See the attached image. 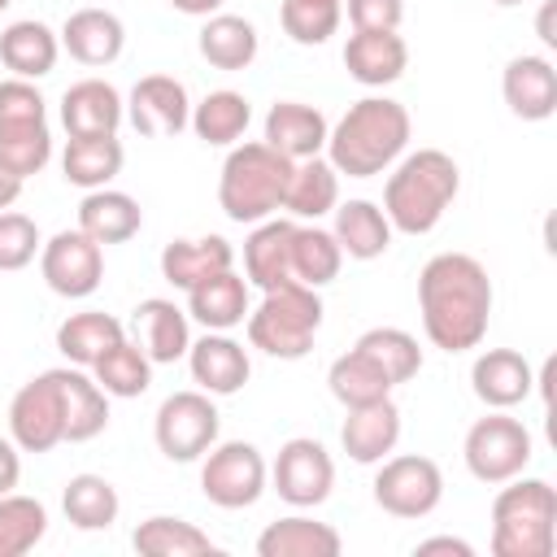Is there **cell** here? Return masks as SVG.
I'll list each match as a JSON object with an SVG mask.
<instances>
[{"instance_id": "cell-44", "label": "cell", "mask_w": 557, "mask_h": 557, "mask_svg": "<svg viewBox=\"0 0 557 557\" xmlns=\"http://www.w3.org/2000/svg\"><path fill=\"white\" fill-rule=\"evenodd\" d=\"M344 22V0H283L278 4V26L292 44L318 48L326 44Z\"/></svg>"}, {"instance_id": "cell-9", "label": "cell", "mask_w": 557, "mask_h": 557, "mask_svg": "<svg viewBox=\"0 0 557 557\" xmlns=\"http://www.w3.org/2000/svg\"><path fill=\"white\" fill-rule=\"evenodd\" d=\"M270 466L248 440H218L200 457V492L218 509H248L265 496Z\"/></svg>"}, {"instance_id": "cell-6", "label": "cell", "mask_w": 557, "mask_h": 557, "mask_svg": "<svg viewBox=\"0 0 557 557\" xmlns=\"http://www.w3.org/2000/svg\"><path fill=\"white\" fill-rule=\"evenodd\" d=\"M244 326L257 352L278 357V361H300L322 331V296L318 287H305L296 278L265 287L261 300L248 309Z\"/></svg>"}, {"instance_id": "cell-20", "label": "cell", "mask_w": 557, "mask_h": 557, "mask_svg": "<svg viewBox=\"0 0 557 557\" xmlns=\"http://www.w3.org/2000/svg\"><path fill=\"white\" fill-rule=\"evenodd\" d=\"M131 322H135V344L148 352L152 366H174L178 357H187V348H191V318L174 300L148 296V300L135 305Z\"/></svg>"}, {"instance_id": "cell-7", "label": "cell", "mask_w": 557, "mask_h": 557, "mask_svg": "<svg viewBox=\"0 0 557 557\" xmlns=\"http://www.w3.org/2000/svg\"><path fill=\"white\" fill-rule=\"evenodd\" d=\"M461 457H466V470L479 483L500 487V483L518 479L531 466L535 440L522 426V418H509V409H492V413L470 422V431L461 440Z\"/></svg>"}, {"instance_id": "cell-41", "label": "cell", "mask_w": 557, "mask_h": 557, "mask_svg": "<svg viewBox=\"0 0 557 557\" xmlns=\"http://www.w3.org/2000/svg\"><path fill=\"white\" fill-rule=\"evenodd\" d=\"M326 387H331V396H335L344 409H357V405H370V400L392 396V379H387L366 352H357V348H348V352H339V357L331 361Z\"/></svg>"}, {"instance_id": "cell-42", "label": "cell", "mask_w": 557, "mask_h": 557, "mask_svg": "<svg viewBox=\"0 0 557 557\" xmlns=\"http://www.w3.org/2000/svg\"><path fill=\"white\" fill-rule=\"evenodd\" d=\"M352 348L366 352V357L392 379V387H396V383H409V379L422 370V348H418V339H413L409 331H400V326H370L366 335H357Z\"/></svg>"}, {"instance_id": "cell-26", "label": "cell", "mask_w": 557, "mask_h": 557, "mask_svg": "<svg viewBox=\"0 0 557 557\" xmlns=\"http://www.w3.org/2000/svg\"><path fill=\"white\" fill-rule=\"evenodd\" d=\"M61 383V413H65V444H87L109 426V392L83 366H57Z\"/></svg>"}, {"instance_id": "cell-31", "label": "cell", "mask_w": 557, "mask_h": 557, "mask_svg": "<svg viewBox=\"0 0 557 557\" xmlns=\"http://www.w3.org/2000/svg\"><path fill=\"white\" fill-rule=\"evenodd\" d=\"M144 226V209L135 196L117 191V187H96L78 200V231H87L100 248L104 244H126L135 239Z\"/></svg>"}, {"instance_id": "cell-47", "label": "cell", "mask_w": 557, "mask_h": 557, "mask_svg": "<svg viewBox=\"0 0 557 557\" xmlns=\"http://www.w3.org/2000/svg\"><path fill=\"white\" fill-rule=\"evenodd\" d=\"M48 122V100L30 78H4L0 83V135L22 131V126H44Z\"/></svg>"}, {"instance_id": "cell-51", "label": "cell", "mask_w": 557, "mask_h": 557, "mask_svg": "<svg viewBox=\"0 0 557 557\" xmlns=\"http://www.w3.org/2000/svg\"><path fill=\"white\" fill-rule=\"evenodd\" d=\"M165 4L183 17H213V13H222L226 0H165Z\"/></svg>"}, {"instance_id": "cell-17", "label": "cell", "mask_w": 557, "mask_h": 557, "mask_svg": "<svg viewBox=\"0 0 557 557\" xmlns=\"http://www.w3.org/2000/svg\"><path fill=\"white\" fill-rule=\"evenodd\" d=\"M470 387L487 409H513L535 392V370L518 348H483L470 366Z\"/></svg>"}, {"instance_id": "cell-43", "label": "cell", "mask_w": 557, "mask_h": 557, "mask_svg": "<svg viewBox=\"0 0 557 557\" xmlns=\"http://www.w3.org/2000/svg\"><path fill=\"white\" fill-rule=\"evenodd\" d=\"M48 535V509L35 496L4 492L0 496V557H22Z\"/></svg>"}, {"instance_id": "cell-5", "label": "cell", "mask_w": 557, "mask_h": 557, "mask_svg": "<svg viewBox=\"0 0 557 557\" xmlns=\"http://www.w3.org/2000/svg\"><path fill=\"white\" fill-rule=\"evenodd\" d=\"M557 492L548 479H509L492 500V557H553Z\"/></svg>"}, {"instance_id": "cell-23", "label": "cell", "mask_w": 557, "mask_h": 557, "mask_svg": "<svg viewBox=\"0 0 557 557\" xmlns=\"http://www.w3.org/2000/svg\"><path fill=\"white\" fill-rule=\"evenodd\" d=\"M409 65V44L400 30H352L344 44V70L361 87H392Z\"/></svg>"}, {"instance_id": "cell-15", "label": "cell", "mask_w": 557, "mask_h": 557, "mask_svg": "<svg viewBox=\"0 0 557 557\" xmlns=\"http://www.w3.org/2000/svg\"><path fill=\"white\" fill-rule=\"evenodd\" d=\"M187 370H191V383L209 396H235L252 379L248 348L231 339V331H205L200 339H191Z\"/></svg>"}, {"instance_id": "cell-16", "label": "cell", "mask_w": 557, "mask_h": 557, "mask_svg": "<svg viewBox=\"0 0 557 557\" xmlns=\"http://www.w3.org/2000/svg\"><path fill=\"white\" fill-rule=\"evenodd\" d=\"M500 96L513 117L522 122H548L557 113V70L540 52H518L505 61Z\"/></svg>"}, {"instance_id": "cell-38", "label": "cell", "mask_w": 557, "mask_h": 557, "mask_svg": "<svg viewBox=\"0 0 557 557\" xmlns=\"http://www.w3.org/2000/svg\"><path fill=\"white\" fill-rule=\"evenodd\" d=\"M61 509L78 531H109L122 513V496L104 474H74L61 492Z\"/></svg>"}, {"instance_id": "cell-10", "label": "cell", "mask_w": 557, "mask_h": 557, "mask_svg": "<svg viewBox=\"0 0 557 557\" xmlns=\"http://www.w3.org/2000/svg\"><path fill=\"white\" fill-rule=\"evenodd\" d=\"M374 505L392 518H426L444 500V470L422 453L383 457L374 474Z\"/></svg>"}, {"instance_id": "cell-3", "label": "cell", "mask_w": 557, "mask_h": 557, "mask_svg": "<svg viewBox=\"0 0 557 557\" xmlns=\"http://www.w3.org/2000/svg\"><path fill=\"white\" fill-rule=\"evenodd\" d=\"M461 191V170L444 148L405 152L383 187V213L400 235H431Z\"/></svg>"}, {"instance_id": "cell-19", "label": "cell", "mask_w": 557, "mask_h": 557, "mask_svg": "<svg viewBox=\"0 0 557 557\" xmlns=\"http://www.w3.org/2000/svg\"><path fill=\"white\" fill-rule=\"evenodd\" d=\"M326 135H331V122L318 104H305V100H274L270 113H265V144L274 152H283L287 161H305V157H322L326 148Z\"/></svg>"}, {"instance_id": "cell-40", "label": "cell", "mask_w": 557, "mask_h": 557, "mask_svg": "<svg viewBox=\"0 0 557 557\" xmlns=\"http://www.w3.org/2000/svg\"><path fill=\"white\" fill-rule=\"evenodd\" d=\"M91 379L109 392V400H135V396H144L152 387V361L135 339H117L91 366Z\"/></svg>"}, {"instance_id": "cell-1", "label": "cell", "mask_w": 557, "mask_h": 557, "mask_svg": "<svg viewBox=\"0 0 557 557\" xmlns=\"http://www.w3.org/2000/svg\"><path fill=\"white\" fill-rule=\"evenodd\" d=\"M492 278L487 265L470 252H435L418 270V313L431 348L470 352L483 344L492 322Z\"/></svg>"}, {"instance_id": "cell-37", "label": "cell", "mask_w": 557, "mask_h": 557, "mask_svg": "<svg viewBox=\"0 0 557 557\" xmlns=\"http://www.w3.org/2000/svg\"><path fill=\"white\" fill-rule=\"evenodd\" d=\"M248 122H252L248 96H244V91H231V87H218V91H209L200 104H191V122H187V126H191L196 139H205L209 148H231V144L244 139Z\"/></svg>"}, {"instance_id": "cell-45", "label": "cell", "mask_w": 557, "mask_h": 557, "mask_svg": "<svg viewBox=\"0 0 557 557\" xmlns=\"http://www.w3.org/2000/svg\"><path fill=\"white\" fill-rule=\"evenodd\" d=\"M52 161V131L48 122L44 126H22V131H4L0 135V165L9 174H17L22 183L30 174H39L44 165Z\"/></svg>"}, {"instance_id": "cell-27", "label": "cell", "mask_w": 557, "mask_h": 557, "mask_svg": "<svg viewBox=\"0 0 557 557\" xmlns=\"http://www.w3.org/2000/svg\"><path fill=\"white\" fill-rule=\"evenodd\" d=\"M292 231L296 218H265L252 222V235L244 239V278L252 287H278L292 283Z\"/></svg>"}, {"instance_id": "cell-8", "label": "cell", "mask_w": 557, "mask_h": 557, "mask_svg": "<svg viewBox=\"0 0 557 557\" xmlns=\"http://www.w3.org/2000/svg\"><path fill=\"white\" fill-rule=\"evenodd\" d=\"M218 431H222V413H218L213 396L200 392V387L170 392L157 405V418H152V440H157L161 457L183 461V466L200 461L218 444Z\"/></svg>"}, {"instance_id": "cell-4", "label": "cell", "mask_w": 557, "mask_h": 557, "mask_svg": "<svg viewBox=\"0 0 557 557\" xmlns=\"http://www.w3.org/2000/svg\"><path fill=\"white\" fill-rule=\"evenodd\" d=\"M292 165L296 161L274 152L265 139L231 144V152L222 161V174H218V209L239 226L274 218L283 209V191H287Z\"/></svg>"}, {"instance_id": "cell-12", "label": "cell", "mask_w": 557, "mask_h": 557, "mask_svg": "<svg viewBox=\"0 0 557 557\" xmlns=\"http://www.w3.org/2000/svg\"><path fill=\"white\" fill-rule=\"evenodd\" d=\"M270 483H274L278 500H287L292 509H318L335 487V461L322 440L292 435L270 466Z\"/></svg>"}, {"instance_id": "cell-36", "label": "cell", "mask_w": 557, "mask_h": 557, "mask_svg": "<svg viewBox=\"0 0 557 557\" xmlns=\"http://www.w3.org/2000/svg\"><path fill=\"white\" fill-rule=\"evenodd\" d=\"M131 548L139 557H205L218 553V544L209 540V531H200L187 518L174 513H152L131 531Z\"/></svg>"}, {"instance_id": "cell-24", "label": "cell", "mask_w": 557, "mask_h": 557, "mask_svg": "<svg viewBox=\"0 0 557 557\" xmlns=\"http://www.w3.org/2000/svg\"><path fill=\"white\" fill-rule=\"evenodd\" d=\"M57 57H61V35L39 17H17L0 30V61L13 78L35 83L57 70Z\"/></svg>"}, {"instance_id": "cell-25", "label": "cell", "mask_w": 557, "mask_h": 557, "mask_svg": "<svg viewBox=\"0 0 557 557\" xmlns=\"http://www.w3.org/2000/svg\"><path fill=\"white\" fill-rule=\"evenodd\" d=\"M235 270V248L222 235H196V239H170L161 248V278L178 292H191L196 283Z\"/></svg>"}, {"instance_id": "cell-32", "label": "cell", "mask_w": 557, "mask_h": 557, "mask_svg": "<svg viewBox=\"0 0 557 557\" xmlns=\"http://www.w3.org/2000/svg\"><path fill=\"white\" fill-rule=\"evenodd\" d=\"M196 48H200V57H205L213 70L235 74V70H248V65L257 61L261 35H257V26H252L248 17H239V13H213V17H205V26H200V35H196Z\"/></svg>"}, {"instance_id": "cell-18", "label": "cell", "mask_w": 557, "mask_h": 557, "mask_svg": "<svg viewBox=\"0 0 557 557\" xmlns=\"http://www.w3.org/2000/svg\"><path fill=\"white\" fill-rule=\"evenodd\" d=\"M126 122V100L104 78H78L61 91V126L65 135H117Z\"/></svg>"}, {"instance_id": "cell-48", "label": "cell", "mask_w": 557, "mask_h": 557, "mask_svg": "<svg viewBox=\"0 0 557 557\" xmlns=\"http://www.w3.org/2000/svg\"><path fill=\"white\" fill-rule=\"evenodd\" d=\"M352 30H400L405 0H344Z\"/></svg>"}, {"instance_id": "cell-35", "label": "cell", "mask_w": 557, "mask_h": 557, "mask_svg": "<svg viewBox=\"0 0 557 557\" xmlns=\"http://www.w3.org/2000/svg\"><path fill=\"white\" fill-rule=\"evenodd\" d=\"M117 339H126L122 322L104 309H83V313H70L61 326H57V352L70 361V366H83L91 370Z\"/></svg>"}, {"instance_id": "cell-14", "label": "cell", "mask_w": 557, "mask_h": 557, "mask_svg": "<svg viewBox=\"0 0 557 557\" xmlns=\"http://www.w3.org/2000/svg\"><path fill=\"white\" fill-rule=\"evenodd\" d=\"M126 122L148 139H174L191 122V96L174 74H144L126 96Z\"/></svg>"}, {"instance_id": "cell-13", "label": "cell", "mask_w": 557, "mask_h": 557, "mask_svg": "<svg viewBox=\"0 0 557 557\" xmlns=\"http://www.w3.org/2000/svg\"><path fill=\"white\" fill-rule=\"evenodd\" d=\"M39 274L44 283L65 300H87L104 278V248L87 231H57L39 248Z\"/></svg>"}, {"instance_id": "cell-30", "label": "cell", "mask_w": 557, "mask_h": 557, "mask_svg": "<svg viewBox=\"0 0 557 557\" xmlns=\"http://www.w3.org/2000/svg\"><path fill=\"white\" fill-rule=\"evenodd\" d=\"M248 278L235 270H222L187 292V318L200 322L205 331H235L248 318Z\"/></svg>"}, {"instance_id": "cell-29", "label": "cell", "mask_w": 557, "mask_h": 557, "mask_svg": "<svg viewBox=\"0 0 557 557\" xmlns=\"http://www.w3.org/2000/svg\"><path fill=\"white\" fill-rule=\"evenodd\" d=\"M331 213H335L331 235H335V244L344 248V257H352V261H374V257H383V252L392 248V222H387L383 205L357 196V200L335 205Z\"/></svg>"}, {"instance_id": "cell-52", "label": "cell", "mask_w": 557, "mask_h": 557, "mask_svg": "<svg viewBox=\"0 0 557 557\" xmlns=\"http://www.w3.org/2000/svg\"><path fill=\"white\" fill-rule=\"evenodd\" d=\"M17 196H22V178H17V174H9V170L0 165V209H13V205H17Z\"/></svg>"}, {"instance_id": "cell-53", "label": "cell", "mask_w": 557, "mask_h": 557, "mask_svg": "<svg viewBox=\"0 0 557 557\" xmlns=\"http://www.w3.org/2000/svg\"><path fill=\"white\" fill-rule=\"evenodd\" d=\"M492 4H500V9H513V4H522V0H492Z\"/></svg>"}, {"instance_id": "cell-2", "label": "cell", "mask_w": 557, "mask_h": 557, "mask_svg": "<svg viewBox=\"0 0 557 557\" xmlns=\"http://www.w3.org/2000/svg\"><path fill=\"white\" fill-rule=\"evenodd\" d=\"M409 109L392 96H361L326 135V161L348 178H374L392 170L409 148Z\"/></svg>"}, {"instance_id": "cell-33", "label": "cell", "mask_w": 557, "mask_h": 557, "mask_svg": "<svg viewBox=\"0 0 557 557\" xmlns=\"http://www.w3.org/2000/svg\"><path fill=\"white\" fill-rule=\"evenodd\" d=\"M122 161H126V148L117 135H70L61 152V174L74 187L96 191L122 174Z\"/></svg>"}, {"instance_id": "cell-22", "label": "cell", "mask_w": 557, "mask_h": 557, "mask_svg": "<svg viewBox=\"0 0 557 557\" xmlns=\"http://www.w3.org/2000/svg\"><path fill=\"white\" fill-rule=\"evenodd\" d=\"M57 35H61V48H65L78 65H91V70L113 65V61L122 57V48H126V26H122V17L109 13V9H74V13L61 22Z\"/></svg>"}, {"instance_id": "cell-46", "label": "cell", "mask_w": 557, "mask_h": 557, "mask_svg": "<svg viewBox=\"0 0 557 557\" xmlns=\"http://www.w3.org/2000/svg\"><path fill=\"white\" fill-rule=\"evenodd\" d=\"M44 248V235L35 226V218L17 213V209H0V274L26 270Z\"/></svg>"}, {"instance_id": "cell-54", "label": "cell", "mask_w": 557, "mask_h": 557, "mask_svg": "<svg viewBox=\"0 0 557 557\" xmlns=\"http://www.w3.org/2000/svg\"><path fill=\"white\" fill-rule=\"evenodd\" d=\"M9 4H13V0H0V13H4V9H9Z\"/></svg>"}, {"instance_id": "cell-11", "label": "cell", "mask_w": 557, "mask_h": 557, "mask_svg": "<svg viewBox=\"0 0 557 557\" xmlns=\"http://www.w3.org/2000/svg\"><path fill=\"white\" fill-rule=\"evenodd\" d=\"M9 440L22 453H52L65 444V413H61V383L57 366L22 383L9 400Z\"/></svg>"}, {"instance_id": "cell-28", "label": "cell", "mask_w": 557, "mask_h": 557, "mask_svg": "<svg viewBox=\"0 0 557 557\" xmlns=\"http://www.w3.org/2000/svg\"><path fill=\"white\" fill-rule=\"evenodd\" d=\"M344 540L331 522L309 513H287L257 535V557H339Z\"/></svg>"}, {"instance_id": "cell-49", "label": "cell", "mask_w": 557, "mask_h": 557, "mask_svg": "<svg viewBox=\"0 0 557 557\" xmlns=\"http://www.w3.org/2000/svg\"><path fill=\"white\" fill-rule=\"evenodd\" d=\"M17 479H22V448L9 435H0V496L13 492Z\"/></svg>"}, {"instance_id": "cell-34", "label": "cell", "mask_w": 557, "mask_h": 557, "mask_svg": "<svg viewBox=\"0 0 557 557\" xmlns=\"http://www.w3.org/2000/svg\"><path fill=\"white\" fill-rule=\"evenodd\" d=\"M339 205V170L326 157H305L292 165L287 191H283V209L296 222H318Z\"/></svg>"}, {"instance_id": "cell-39", "label": "cell", "mask_w": 557, "mask_h": 557, "mask_svg": "<svg viewBox=\"0 0 557 557\" xmlns=\"http://www.w3.org/2000/svg\"><path fill=\"white\" fill-rule=\"evenodd\" d=\"M344 265V248L335 244V235L318 222H296L292 231V278L305 287H326L339 278Z\"/></svg>"}, {"instance_id": "cell-21", "label": "cell", "mask_w": 557, "mask_h": 557, "mask_svg": "<svg viewBox=\"0 0 557 557\" xmlns=\"http://www.w3.org/2000/svg\"><path fill=\"white\" fill-rule=\"evenodd\" d=\"M339 444H344L348 461L379 466L400 444V409H396V400L383 396V400H370V405L348 409V418L339 426Z\"/></svg>"}, {"instance_id": "cell-50", "label": "cell", "mask_w": 557, "mask_h": 557, "mask_svg": "<svg viewBox=\"0 0 557 557\" xmlns=\"http://www.w3.org/2000/svg\"><path fill=\"white\" fill-rule=\"evenodd\" d=\"M418 557H431V553H453V557H474V544L457 540V535H431V540H418L413 544Z\"/></svg>"}]
</instances>
